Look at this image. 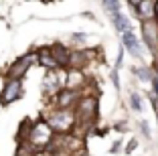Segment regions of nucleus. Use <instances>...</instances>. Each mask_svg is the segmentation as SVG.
Masks as SVG:
<instances>
[{
    "instance_id": "f257e3e1",
    "label": "nucleus",
    "mask_w": 158,
    "mask_h": 156,
    "mask_svg": "<svg viewBox=\"0 0 158 156\" xmlns=\"http://www.w3.org/2000/svg\"><path fill=\"white\" fill-rule=\"evenodd\" d=\"M47 124L61 136L69 134L77 126V112H75V108H55L47 116Z\"/></svg>"
},
{
    "instance_id": "f03ea898",
    "label": "nucleus",
    "mask_w": 158,
    "mask_h": 156,
    "mask_svg": "<svg viewBox=\"0 0 158 156\" xmlns=\"http://www.w3.org/2000/svg\"><path fill=\"white\" fill-rule=\"evenodd\" d=\"M53 134H55V130L47 124V120H41L37 124H31V128L24 134V138H27V142L31 144V146H35L37 150H43V148L51 146Z\"/></svg>"
},
{
    "instance_id": "7ed1b4c3",
    "label": "nucleus",
    "mask_w": 158,
    "mask_h": 156,
    "mask_svg": "<svg viewBox=\"0 0 158 156\" xmlns=\"http://www.w3.org/2000/svg\"><path fill=\"white\" fill-rule=\"evenodd\" d=\"M77 112V124H91L98 118V97L95 95H81L75 106Z\"/></svg>"
},
{
    "instance_id": "20e7f679",
    "label": "nucleus",
    "mask_w": 158,
    "mask_h": 156,
    "mask_svg": "<svg viewBox=\"0 0 158 156\" xmlns=\"http://www.w3.org/2000/svg\"><path fill=\"white\" fill-rule=\"evenodd\" d=\"M23 95V81L20 79H14V77H8L2 87V93H0V101L2 106H10L12 101L20 99Z\"/></svg>"
},
{
    "instance_id": "39448f33",
    "label": "nucleus",
    "mask_w": 158,
    "mask_h": 156,
    "mask_svg": "<svg viewBox=\"0 0 158 156\" xmlns=\"http://www.w3.org/2000/svg\"><path fill=\"white\" fill-rule=\"evenodd\" d=\"M33 63H39V53H28V55L20 57L12 67L8 69V77H14V79H23V75L28 71V67Z\"/></svg>"
},
{
    "instance_id": "423d86ee",
    "label": "nucleus",
    "mask_w": 158,
    "mask_h": 156,
    "mask_svg": "<svg viewBox=\"0 0 158 156\" xmlns=\"http://www.w3.org/2000/svg\"><path fill=\"white\" fill-rule=\"evenodd\" d=\"M79 91L77 89H61L57 95H53V103H55V108H75L79 101Z\"/></svg>"
},
{
    "instance_id": "0eeeda50",
    "label": "nucleus",
    "mask_w": 158,
    "mask_h": 156,
    "mask_svg": "<svg viewBox=\"0 0 158 156\" xmlns=\"http://www.w3.org/2000/svg\"><path fill=\"white\" fill-rule=\"evenodd\" d=\"M61 81L63 79L59 77L57 71H47L45 79H43V91H45V95H57L61 91V87L65 85V83H61Z\"/></svg>"
},
{
    "instance_id": "6e6552de",
    "label": "nucleus",
    "mask_w": 158,
    "mask_h": 156,
    "mask_svg": "<svg viewBox=\"0 0 158 156\" xmlns=\"http://www.w3.org/2000/svg\"><path fill=\"white\" fill-rule=\"evenodd\" d=\"M122 43H124L126 51H130V55L138 57V59L142 57V47H140V41H138V37L134 35V31L122 32Z\"/></svg>"
},
{
    "instance_id": "1a4fd4ad",
    "label": "nucleus",
    "mask_w": 158,
    "mask_h": 156,
    "mask_svg": "<svg viewBox=\"0 0 158 156\" xmlns=\"http://www.w3.org/2000/svg\"><path fill=\"white\" fill-rule=\"evenodd\" d=\"M39 63H41L43 67H47V71H57V69L61 67L57 57L53 55V49H41L39 51Z\"/></svg>"
},
{
    "instance_id": "9d476101",
    "label": "nucleus",
    "mask_w": 158,
    "mask_h": 156,
    "mask_svg": "<svg viewBox=\"0 0 158 156\" xmlns=\"http://www.w3.org/2000/svg\"><path fill=\"white\" fill-rule=\"evenodd\" d=\"M136 12L140 20H150V19H156V14H154V0H142L136 8H132Z\"/></svg>"
},
{
    "instance_id": "9b49d317",
    "label": "nucleus",
    "mask_w": 158,
    "mask_h": 156,
    "mask_svg": "<svg viewBox=\"0 0 158 156\" xmlns=\"http://www.w3.org/2000/svg\"><path fill=\"white\" fill-rule=\"evenodd\" d=\"M85 85V77L81 73V69H69L67 73V81H65V87L69 89H79Z\"/></svg>"
},
{
    "instance_id": "f8f14e48",
    "label": "nucleus",
    "mask_w": 158,
    "mask_h": 156,
    "mask_svg": "<svg viewBox=\"0 0 158 156\" xmlns=\"http://www.w3.org/2000/svg\"><path fill=\"white\" fill-rule=\"evenodd\" d=\"M112 23H114V27L118 28V32L132 31V23H130V19H128L124 12H116V14H112Z\"/></svg>"
},
{
    "instance_id": "ddd939ff",
    "label": "nucleus",
    "mask_w": 158,
    "mask_h": 156,
    "mask_svg": "<svg viewBox=\"0 0 158 156\" xmlns=\"http://www.w3.org/2000/svg\"><path fill=\"white\" fill-rule=\"evenodd\" d=\"M132 73H134L142 83H150V81H152V77L156 75V69L142 65V67H132Z\"/></svg>"
},
{
    "instance_id": "4468645a",
    "label": "nucleus",
    "mask_w": 158,
    "mask_h": 156,
    "mask_svg": "<svg viewBox=\"0 0 158 156\" xmlns=\"http://www.w3.org/2000/svg\"><path fill=\"white\" fill-rule=\"evenodd\" d=\"M53 55L57 57V61H59L61 67H67V69H69V59H71V53H69V51H65L63 47L57 45L55 49H53Z\"/></svg>"
},
{
    "instance_id": "2eb2a0df",
    "label": "nucleus",
    "mask_w": 158,
    "mask_h": 156,
    "mask_svg": "<svg viewBox=\"0 0 158 156\" xmlns=\"http://www.w3.org/2000/svg\"><path fill=\"white\" fill-rule=\"evenodd\" d=\"M130 108L134 112H138V114L144 110V99H142V95H140V93H136V91L130 93Z\"/></svg>"
},
{
    "instance_id": "dca6fc26",
    "label": "nucleus",
    "mask_w": 158,
    "mask_h": 156,
    "mask_svg": "<svg viewBox=\"0 0 158 156\" xmlns=\"http://www.w3.org/2000/svg\"><path fill=\"white\" fill-rule=\"evenodd\" d=\"M103 6H106V10L110 14H116V12H122V2L120 0H102Z\"/></svg>"
},
{
    "instance_id": "f3484780",
    "label": "nucleus",
    "mask_w": 158,
    "mask_h": 156,
    "mask_svg": "<svg viewBox=\"0 0 158 156\" xmlns=\"http://www.w3.org/2000/svg\"><path fill=\"white\" fill-rule=\"evenodd\" d=\"M140 130H142V134H144L146 138H150V126H148V122H140Z\"/></svg>"
},
{
    "instance_id": "a211bd4d",
    "label": "nucleus",
    "mask_w": 158,
    "mask_h": 156,
    "mask_svg": "<svg viewBox=\"0 0 158 156\" xmlns=\"http://www.w3.org/2000/svg\"><path fill=\"white\" fill-rule=\"evenodd\" d=\"M150 83H152V93H154V95H158V71H156V75L152 77V81H150Z\"/></svg>"
},
{
    "instance_id": "6ab92c4d",
    "label": "nucleus",
    "mask_w": 158,
    "mask_h": 156,
    "mask_svg": "<svg viewBox=\"0 0 158 156\" xmlns=\"http://www.w3.org/2000/svg\"><path fill=\"white\" fill-rule=\"evenodd\" d=\"M138 146V142H136V140H130V142H128V146H126V154H130V152H134V148Z\"/></svg>"
},
{
    "instance_id": "aec40b11",
    "label": "nucleus",
    "mask_w": 158,
    "mask_h": 156,
    "mask_svg": "<svg viewBox=\"0 0 158 156\" xmlns=\"http://www.w3.org/2000/svg\"><path fill=\"white\" fill-rule=\"evenodd\" d=\"M126 2H128V4L132 6V8H136V6H138L140 2H142V0H126Z\"/></svg>"
},
{
    "instance_id": "412c9836",
    "label": "nucleus",
    "mask_w": 158,
    "mask_h": 156,
    "mask_svg": "<svg viewBox=\"0 0 158 156\" xmlns=\"http://www.w3.org/2000/svg\"><path fill=\"white\" fill-rule=\"evenodd\" d=\"M154 14H156V20H158V0H154Z\"/></svg>"
},
{
    "instance_id": "4be33fe9",
    "label": "nucleus",
    "mask_w": 158,
    "mask_h": 156,
    "mask_svg": "<svg viewBox=\"0 0 158 156\" xmlns=\"http://www.w3.org/2000/svg\"><path fill=\"white\" fill-rule=\"evenodd\" d=\"M35 156H51V154H47V152H43V150H37V154Z\"/></svg>"
},
{
    "instance_id": "5701e85b",
    "label": "nucleus",
    "mask_w": 158,
    "mask_h": 156,
    "mask_svg": "<svg viewBox=\"0 0 158 156\" xmlns=\"http://www.w3.org/2000/svg\"><path fill=\"white\" fill-rule=\"evenodd\" d=\"M118 150H120V142H116V144H114V148H112V152H118Z\"/></svg>"
},
{
    "instance_id": "b1692460",
    "label": "nucleus",
    "mask_w": 158,
    "mask_h": 156,
    "mask_svg": "<svg viewBox=\"0 0 158 156\" xmlns=\"http://www.w3.org/2000/svg\"><path fill=\"white\" fill-rule=\"evenodd\" d=\"M39 2H53V0H39Z\"/></svg>"
}]
</instances>
